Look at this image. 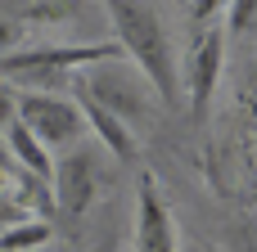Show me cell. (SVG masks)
Here are the masks:
<instances>
[{
  "label": "cell",
  "instance_id": "1",
  "mask_svg": "<svg viewBox=\"0 0 257 252\" xmlns=\"http://www.w3.org/2000/svg\"><path fill=\"white\" fill-rule=\"evenodd\" d=\"M104 9H108V23L117 32V50L145 77L149 95L158 104H167V108H181L185 104V95H181V68H176V50H172L163 14L154 5H140V0H113Z\"/></svg>",
  "mask_w": 257,
  "mask_h": 252
},
{
  "label": "cell",
  "instance_id": "2",
  "mask_svg": "<svg viewBox=\"0 0 257 252\" xmlns=\"http://www.w3.org/2000/svg\"><path fill=\"white\" fill-rule=\"evenodd\" d=\"M81 95H86L95 108H104L108 117H117L122 126L140 122V117L149 113V104H154L145 77H140L131 63H122V59H108V63L86 68V90H81Z\"/></svg>",
  "mask_w": 257,
  "mask_h": 252
},
{
  "label": "cell",
  "instance_id": "3",
  "mask_svg": "<svg viewBox=\"0 0 257 252\" xmlns=\"http://www.w3.org/2000/svg\"><path fill=\"white\" fill-rule=\"evenodd\" d=\"M18 126L41 144V149H72L86 131L81 113L72 99L63 95H32V90H18Z\"/></svg>",
  "mask_w": 257,
  "mask_h": 252
},
{
  "label": "cell",
  "instance_id": "4",
  "mask_svg": "<svg viewBox=\"0 0 257 252\" xmlns=\"http://www.w3.org/2000/svg\"><path fill=\"white\" fill-rule=\"evenodd\" d=\"M108 59H122L117 45L108 41H95V45H32V50H9L0 59V77H14V72H86L95 63H108Z\"/></svg>",
  "mask_w": 257,
  "mask_h": 252
},
{
  "label": "cell",
  "instance_id": "5",
  "mask_svg": "<svg viewBox=\"0 0 257 252\" xmlns=\"http://www.w3.org/2000/svg\"><path fill=\"white\" fill-rule=\"evenodd\" d=\"M221 63H226V32H221V23H208L194 36V45L185 54V72H181V95H185V104H190L194 117L208 113L212 90L221 81Z\"/></svg>",
  "mask_w": 257,
  "mask_h": 252
},
{
  "label": "cell",
  "instance_id": "6",
  "mask_svg": "<svg viewBox=\"0 0 257 252\" xmlns=\"http://www.w3.org/2000/svg\"><path fill=\"white\" fill-rule=\"evenodd\" d=\"M50 198L63 216H81L90 203H95V167H90V153L86 149H72L63 158H54V171H50Z\"/></svg>",
  "mask_w": 257,
  "mask_h": 252
},
{
  "label": "cell",
  "instance_id": "7",
  "mask_svg": "<svg viewBox=\"0 0 257 252\" xmlns=\"http://www.w3.org/2000/svg\"><path fill=\"white\" fill-rule=\"evenodd\" d=\"M136 252H176V221L149 171L140 176L136 189Z\"/></svg>",
  "mask_w": 257,
  "mask_h": 252
},
{
  "label": "cell",
  "instance_id": "8",
  "mask_svg": "<svg viewBox=\"0 0 257 252\" xmlns=\"http://www.w3.org/2000/svg\"><path fill=\"white\" fill-rule=\"evenodd\" d=\"M77 113H81V122L99 135V144H104L108 153H117L122 162H131V158H136V135H131V126H122L117 117H108L104 108H95L86 95H77Z\"/></svg>",
  "mask_w": 257,
  "mask_h": 252
},
{
  "label": "cell",
  "instance_id": "9",
  "mask_svg": "<svg viewBox=\"0 0 257 252\" xmlns=\"http://www.w3.org/2000/svg\"><path fill=\"white\" fill-rule=\"evenodd\" d=\"M5 140H9V144H5V149H9V162H18L27 176H36V180H45V185H50V171H54V153H50V149H41V144H36V140H32V135H27L18 122L5 131Z\"/></svg>",
  "mask_w": 257,
  "mask_h": 252
},
{
  "label": "cell",
  "instance_id": "10",
  "mask_svg": "<svg viewBox=\"0 0 257 252\" xmlns=\"http://www.w3.org/2000/svg\"><path fill=\"white\" fill-rule=\"evenodd\" d=\"M45 243H50V225H45L41 216L0 230V252H41Z\"/></svg>",
  "mask_w": 257,
  "mask_h": 252
},
{
  "label": "cell",
  "instance_id": "11",
  "mask_svg": "<svg viewBox=\"0 0 257 252\" xmlns=\"http://www.w3.org/2000/svg\"><path fill=\"white\" fill-rule=\"evenodd\" d=\"M14 122H18V90L0 77V135H5Z\"/></svg>",
  "mask_w": 257,
  "mask_h": 252
},
{
  "label": "cell",
  "instance_id": "12",
  "mask_svg": "<svg viewBox=\"0 0 257 252\" xmlns=\"http://www.w3.org/2000/svg\"><path fill=\"white\" fill-rule=\"evenodd\" d=\"M226 9H230V18L221 23V32H239V27H248V23H253V14H257L253 0H239V5H226Z\"/></svg>",
  "mask_w": 257,
  "mask_h": 252
},
{
  "label": "cell",
  "instance_id": "13",
  "mask_svg": "<svg viewBox=\"0 0 257 252\" xmlns=\"http://www.w3.org/2000/svg\"><path fill=\"white\" fill-rule=\"evenodd\" d=\"M217 9H221V5H212V0L190 5V23H217Z\"/></svg>",
  "mask_w": 257,
  "mask_h": 252
},
{
  "label": "cell",
  "instance_id": "14",
  "mask_svg": "<svg viewBox=\"0 0 257 252\" xmlns=\"http://www.w3.org/2000/svg\"><path fill=\"white\" fill-rule=\"evenodd\" d=\"M14 41H18V27H14V23H5V18H0V59H5V54H9V45H14Z\"/></svg>",
  "mask_w": 257,
  "mask_h": 252
},
{
  "label": "cell",
  "instance_id": "15",
  "mask_svg": "<svg viewBox=\"0 0 257 252\" xmlns=\"http://www.w3.org/2000/svg\"><path fill=\"white\" fill-rule=\"evenodd\" d=\"M9 167H14V162H9V149H5V140H0V171L9 176Z\"/></svg>",
  "mask_w": 257,
  "mask_h": 252
},
{
  "label": "cell",
  "instance_id": "16",
  "mask_svg": "<svg viewBox=\"0 0 257 252\" xmlns=\"http://www.w3.org/2000/svg\"><path fill=\"white\" fill-rule=\"evenodd\" d=\"M244 99H248V108H253V131H257V90H248Z\"/></svg>",
  "mask_w": 257,
  "mask_h": 252
},
{
  "label": "cell",
  "instance_id": "17",
  "mask_svg": "<svg viewBox=\"0 0 257 252\" xmlns=\"http://www.w3.org/2000/svg\"><path fill=\"white\" fill-rule=\"evenodd\" d=\"M5 189H9V176H5V171H0V194H5Z\"/></svg>",
  "mask_w": 257,
  "mask_h": 252
},
{
  "label": "cell",
  "instance_id": "18",
  "mask_svg": "<svg viewBox=\"0 0 257 252\" xmlns=\"http://www.w3.org/2000/svg\"><path fill=\"white\" fill-rule=\"evenodd\" d=\"M41 252H68V248H41Z\"/></svg>",
  "mask_w": 257,
  "mask_h": 252
}]
</instances>
